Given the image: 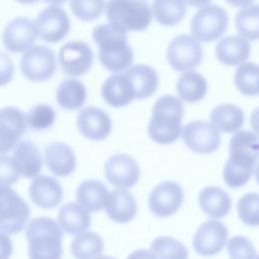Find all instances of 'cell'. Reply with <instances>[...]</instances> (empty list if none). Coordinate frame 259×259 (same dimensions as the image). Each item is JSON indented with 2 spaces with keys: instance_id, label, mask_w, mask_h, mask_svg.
<instances>
[{
  "instance_id": "24",
  "label": "cell",
  "mask_w": 259,
  "mask_h": 259,
  "mask_svg": "<svg viewBox=\"0 0 259 259\" xmlns=\"http://www.w3.org/2000/svg\"><path fill=\"white\" fill-rule=\"evenodd\" d=\"M218 60L228 66H237L245 62L250 55V45L242 36L229 35L223 37L215 47Z\"/></svg>"
},
{
  "instance_id": "6",
  "label": "cell",
  "mask_w": 259,
  "mask_h": 259,
  "mask_svg": "<svg viewBox=\"0 0 259 259\" xmlns=\"http://www.w3.org/2000/svg\"><path fill=\"white\" fill-rule=\"evenodd\" d=\"M27 202L8 185H0V230L7 234H17L29 219Z\"/></svg>"
},
{
  "instance_id": "41",
  "label": "cell",
  "mask_w": 259,
  "mask_h": 259,
  "mask_svg": "<svg viewBox=\"0 0 259 259\" xmlns=\"http://www.w3.org/2000/svg\"><path fill=\"white\" fill-rule=\"evenodd\" d=\"M19 176L12 158L0 154V185H11L18 180Z\"/></svg>"
},
{
  "instance_id": "21",
  "label": "cell",
  "mask_w": 259,
  "mask_h": 259,
  "mask_svg": "<svg viewBox=\"0 0 259 259\" xmlns=\"http://www.w3.org/2000/svg\"><path fill=\"white\" fill-rule=\"evenodd\" d=\"M45 162L50 171L59 177L70 175L76 168V158L70 146L53 142L45 148Z\"/></svg>"
},
{
  "instance_id": "2",
  "label": "cell",
  "mask_w": 259,
  "mask_h": 259,
  "mask_svg": "<svg viewBox=\"0 0 259 259\" xmlns=\"http://www.w3.org/2000/svg\"><path fill=\"white\" fill-rule=\"evenodd\" d=\"M92 37L99 49V61L106 70L119 73L131 67L134 53L125 32L110 23L99 24L94 27Z\"/></svg>"
},
{
  "instance_id": "27",
  "label": "cell",
  "mask_w": 259,
  "mask_h": 259,
  "mask_svg": "<svg viewBox=\"0 0 259 259\" xmlns=\"http://www.w3.org/2000/svg\"><path fill=\"white\" fill-rule=\"evenodd\" d=\"M108 190L99 180L89 179L80 183L76 191V200L89 212L104 208Z\"/></svg>"
},
{
  "instance_id": "31",
  "label": "cell",
  "mask_w": 259,
  "mask_h": 259,
  "mask_svg": "<svg viewBox=\"0 0 259 259\" xmlns=\"http://www.w3.org/2000/svg\"><path fill=\"white\" fill-rule=\"evenodd\" d=\"M178 96L186 102H197L201 100L207 89L205 78L194 71H185L176 84Z\"/></svg>"
},
{
  "instance_id": "1",
  "label": "cell",
  "mask_w": 259,
  "mask_h": 259,
  "mask_svg": "<svg viewBox=\"0 0 259 259\" xmlns=\"http://www.w3.org/2000/svg\"><path fill=\"white\" fill-rule=\"evenodd\" d=\"M259 153L257 135L251 131H237L230 141V157L227 160L223 177L230 187L246 184L256 170Z\"/></svg>"
},
{
  "instance_id": "43",
  "label": "cell",
  "mask_w": 259,
  "mask_h": 259,
  "mask_svg": "<svg viewBox=\"0 0 259 259\" xmlns=\"http://www.w3.org/2000/svg\"><path fill=\"white\" fill-rule=\"evenodd\" d=\"M13 251L11 239L5 232L0 231V258H8Z\"/></svg>"
},
{
  "instance_id": "47",
  "label": "cell",
  "mask_w": 259,
  "mask_h": 259,
  "mask_svg": "<svg viewBox=\"0 0 259 259\" xmlns=\"http://www.w3.org/2000/svg\"><path fill=\"white\" fill-rule=\"evenodd\" d=\"M15 1H17L18 3H21V4H33L39 0H15Z\"/></svg>"
},
{
  "instance_id": "38",
  "label": "cell",
  "mask_w": 259,
  "mask_h": 259,
  "mask_svg": "<svg viewBox=\"0 0 259 259\" xmlns=\"http://www.w3.org/2000/svg\"><path fill=\"white\" fill-rule=\"evenodd\" d=\"M105 0H70V8L73 14L83 21H91L98 18L104 8Z\"/></svg>"
},
{
  "instance_id": "10",
  "label": "cell",
  "mask_w": 259,
  "mask_h": 259,
  "mask_svg": "<svg viewBox=\"0 0 259 259\" xmlns=\"http://www.w3.org/2000/svg\"><path fill=\"white\" fill-rule=\"evenodd\" d=\"M181 138L191 151L198 154L212 153L221 145L219 130L204 120H194L181 127Z\"/></svg>"
},
{
  "instance_id": "5",
  "label": "cell",
  "mask_w": 259,
  "mask_h": 259,
  "mask_svg": "<svg viewBox=\"0 0 259 259\" xmlns=\"http://www.w3.org/2000/svg\"><path fill=\"white\" fill-rule=\"evenodd\" d=\"M105 14L110 24L122 30L142 31L152 21V12L143 0H108Z\"/></svg>"
},
{
  "instance_id": "25",
  "label": "cell",
  "mask_w": 259,
  "mask_h": 259,
  "mask_svg": "<svg viewBox=\"0 0 259 259\" xmlns=\"http://www.w3.org/2000/svg\"><path fill=\"white\" fill-rule=\"evenodd\" d=\"M124 74L133 86L135 99L150 97L157 90L159 79L157 72L152 67L144 64L135 65L128 68Z\"/></svg>"
},
{
  "instance_id": "30",
  "label": "cell",
  "mask_w": 259,
  "mask_h": 259,
  "mask_svg": "<svg viewBox=\"0 0 259 259\" xmlns=\"http://www.w3.org/2000/svg\"><path fill=\"white\" fill-rule=\"evenodd\" d=\"M86 87L81 81L74 78L64 80L59 85L56 93L58 103L67 110L81 108L86 100Z\"/></svg>"
},
{
  "instance_id": "45",
  "label": "cell",
  "mask_w": 259,
  "mask_h": 259,
  "mask_svg": "<svg viewBox=\"0 0 259 259\" xmlns=\"http://www.w3.org/2000/svg\"><path fill=\"white\" fill-rule=\"evenodd\" d=\"M185 3L191 5V6H196V7H199V6H204L206 4H208L211 0H184Z\"/></svg>"
},
{
  "instance_id": "9",
  "label": "cell",
  "mask_w": 259,
  "mask_h": 259,
  "mask_svg": "<svg viewBox=\"0 0 259 259\" xmlns=\"http://www.w3.org/2000/svg\"><path fill=\"white\" fill-rule=\"evenodd\" d=\"M202 57L201 45L193 35L179 34L168 46V63L174 70L179 72L196 68L200 64Z\"/></svg>"
},
{
  "instance_id": "3",
  "label": "cell",
  "mask_w": 259,
  "mask_h": 259,
  "mask_svg": "<svg viewBox=\"0 0 259 259\" xmlns=\"http://www.w3.org/2000/svg\"><path fill=\"white\" fill-rule=\"evenodd\" d=\"M184 107L181 100L174 95H163L158 98L152 109L148 124L150 138L162 145L174 143L181 133V121Z\"/></svg>"
},
{
  "instance_id": "44",
  "label": "cell",
  "mask_w": 259,
  "mask_h": 259,
  "mask_svg": "<svg viewBox=\"0 0 259 259\" xmlns=\"http://www.w3.org/2000/svg\"><path fill=\"white\" fill-rule=\"evenodd\" d=\"M229 4H231L232 6H235V7H246V6H249L251 5L254 0H226Z\"/></svg>"
},
{
  "instance_id": "29",
  "label": "cell",
  "mask_w": 259,
  "mask_h": 259,
  "mask_svg": "<svg viewBox=\"0 0 259 259\" xmlns=\"http://www.w3.org/2000/svg\"><path fill=\"white\" fill-rule=\"evenodd\" d=\"M210 123L224 133H234L241 128L245 115L243 110L232 103H224L215 106L209 115Z\"/></svg>"
},
{
  "instance_id": "40",
  "label": "cell",
  "mask_w": 259,
  "mask_h": 259,
  "mask_svg": "<svg viewBox=\"0 0 259 259\" xmlns=\"http://www.w3.org/2000/svg\"><path fill=\"white\" fill-rule=\"evenodd\" d=\"M227 251L231 258H256L257 254L253 244L243 236L232 237L227 244Z\"/></svg>"
},
{
  "instance_id": "34",
  "label": "cell",
  "mask_w": 259,
  "mask_h": 259,
  "mask_svg": "<svg viewBox=\"0 0 259 259\" xmlns=\"http://www.w3.org/2000/svg\"><path fill=\"white\" fill-rule=\"evenodd\" d=\"M258 75L259 69L256 63L243 62L237 68L234 76V82L237 89L244 95H257L259 92Z\"/></svg>"
},
{
  "instance_id": "22",
  "label": "cell",
  "mask_w": 259,
  "mask_h": 259,
  "mask_svg": "<svg viewBox=\"0 0 259 259\" xmlns=\"http://www.w3.org/2000/svg\"><path fill=\"white\" fill-rule=\"evenodd\" d=\"M104 207L108 218L116 223H128L137 213L136 198L123 188L108 192Z\"/></svg>"
},
{
  "instance_id": "46",
  "label": "cell",
  "mask_w": 259,
  "mask_h": 259,
  "mask_svg": "<svg viewBox=\"0 0 259 259\" xmlns=\"http://www.w3.org/2000/svg\"><path fill=\"white\" fill-rule=\"evenodd\" d=\"M44 1L49 4H52V5H60V4H63L67 0H44Z\"/></svg>"
},
{
  "instance_id": "32",
  "label": "cell",
  "mask_w": 259,
  "mask_h": 259,
  "mask_svg": "<svg viewBox=\"0 0 259 259\" xmlns=\"http://www.w3.org/2000/svg\"><path fill=\"white\" fill-rule=\"evenodd\" d=\"M186 9L184 0H154L151 12L157 22L164 26H172L183 19Z\"/></svg>"
},
{
  "instance_id": "16",
  "label": "cell",
  "mask_w": 259,
  "mask_h": 259,
  "mask_svg": "<svg viewBox=\"0 0 259 259\" xmlns=\"http://www.w3.org/2000/svg\"><path fill=\"white\" fill-rule=\"evenodd\" d=\"M107 181L118 188H131L140 178V167L128 155L116 154L107 159L104 165Z\"/></svg>"
},
{
  "instance_id": "28",
  "label": "cell",
  "mask_w": 259,
  "mask_h": 259,
  "mask_svg": "<svg viewBox=\"0 0 259 259\" xmlns=\"http://www.w3.org/2000/svg\"><path fill=\"white\" fill-rule=\"evenodd\" d=\"M200 208L211 219H221L229 213L232 205L231 197L222 188L207 186L198 196Z\"/></svg>"
},
{
  "instance_id": "7",
  "label": "cell",
  "mask_w": 259,
  "mask_h": 259,
  "mask_svg": "<svg viewBox=\"0 0 259 259\" xmlns=\"http://www.w3.org/2000/svg\"><path fill=\"white\" fill-rule=\"evenodd\" d=\"M228 14L221 6L210 4L198 9L192 16L190 27L192 35L200 41L218 39L227 29Z\"/></svg>"
},
{
  "instance_id": "20",
  "label": "cell",
  "mask_w": 259,
  "mask_h": 259,
  "mask_svg": "<svg viewBox=\"0 0 259 259\" xmlns=\"http://www.w3.org/2000/svg\"><path fill=\"white\" fill-rule=\"evenodd\" d=\"M13 163L18 173L26 178L35 177L41 170L42 159L36 145L31 141L22 140L13 147Z\"/></svg>"
},
{
  "instance_id": "37",
  "label": "cell",
  "mask_w": 259,
  "mask_h": 259,
  "mask_svg": "<svg viewBox=\"0 0 259 259\" xmlns=\"http://www.w3.org/2000/svg\"><path fill=\"white\" fill-rule=\"evenodd\" d=\"M56 113L49 104H36L25 115L26 124L34 131H44L51 127L55 121Z\"/></svg>"
},
{
  "instance_id": "17",
  "label": "cell",
  "mask_w": 259,
  "mask_h": 259,
  "mask_svg": "<svg viewBox=\"0 0 259 259\" xmlns=\"http://www.w3.org/2000/svg\"><path fill=\"white\" fill-rule=\"evenodd\" d=\"M25 114L17 107L6 106L0 109V154L13 149L26 130Z\"/></svg>"
},
{
  "instance_id": "8",
  "label": "cell",
  "mask_w": 259,
  "mask_h": 259,
  "mask_svg": "<svg viewBox=\"0 0 259 259\" xmlns=\"http://www.w3.org/2000/svg\"><path fill=\"white\" fill-rule=\"evenodd\" d=\"M57 69L56 55L46 46L30 47L20 59L23 76L33 82H42L51 78Z\"/></svg>"
},
{
  "instance_id": "23",
  "label": "cell",
  "mask_w": 259,
  "mask_h": 259,
  "mask_svg": "<svg viewBox=\"0 0 259 259\" xmlns=\"http://www.w3.org/2000/svg\"><path fill=\"white\" fill-rule=\"evenodd\" d=\"M101 94L106 103L113 107L127 105L135 99L133 86L125 74H114L109 76L101 87Z\"/></svg>"
},
{
  "instance_id": "13",
  "label": "cell",
  "mask_w": 259,
  "mask_h": 259,
  "mask_svg": "<svg viewBox=\"0 0 259 259\" xmlns=\"http://www.w3.org/2000/svg\"><path fill=\"white\" fill-rule=\"evenodd\" d=\"M59 61L65 74L76 77L85 74L93 63V52L83 40H73L63 45Z\"/></svg>"
},
{
  "instance_id": "35",
  "label": "cell",
  "mask_w": 259,
  "mask_h": 259,
  "mask_svg": "<svg viewBox=\"0 0 259 259\" xmlns=\"http://www.w3.org/2000/svg\"><path fill=\"white\" fill-rule=\"evenodd\" d=\"M239 34L250 40H256L259 33V9L258 5H249L240 10L235 19Z\"/></svg>"
},
{
  "instance_id": "12",
  "label": "cell",
  "mask_w": 259,
  "mask_h": 259,
  "mask_svg": "<svg viewBox=\"0 0 259 259\" xmlns=\"http://www.w3.org/2000/svg\"><path fill=\"white\" fill-rule=\"evenodd\" d=\"M183 201V190L175 181H163L156 185L148 198L150 210L157 217L165 218L175 213Z\"/></svg>"
},
{
  "instance_id": "14",
  "label": "cell",
  "mask_w": 259,
  "mask_h": 259,
  "mask_svg": "<svg viewBox=\"0 0 259 259\" xmlns=\"http://www.w3.org/2000/svg\"><path fill=\"white\" fill-rule=\"evenodd\" d=\"M34 22L27 17H16L10 20L2 33V42L11 53H21L32 47L37 38Z\"/></svg>"
},
{
  "instance_id": "19",
  "label": "cell",
  "mask_w": 259,
  "mask_h": 259,
  "mask_svg": "<svg viewBox=\"0 0 259 259\" xmlns=\"http://www.w3.org/2000/svg\"><path fill=\"white\" fill-rule=\"evenodd\" d=\"M29 196L35 205L41 208H53L61 202L63 188L57 179L36 175L30 183Z\"/></svg>"
},
{
  "instance_id": "11",
  "label": "cell",
  "mask_w": 259,
  "mask_h": 259,
  "mask_svg": "<svg viewBox=\"0 0 259 259\" xmlns=\"http://www.w3.org/2000/svg\"><path fill=\"white\" fill-rule=\"evenodd\" d=\"M34 24L39 37L51 44L62 40L71 28L67 12L57 5L41 10L36 16Z\"/></svg>"
},
{
  "instance_id": "39",
  "label": "cell",
  "mask_w": 259,
  "mask_h": 259,
  "mask_svg": "<svg viewBox=\"0 0 259 259\" xmlns=\"http://www.w3.org/2000/svg\"><path fill=\"white\" fill-rule=\"evenodd\" d=\"M258 194L255 192L243 195L237 204L239 218L251 227L258 226Z\"/></svg>"
},
{
  "instance_id": "42",
  "label": "cell",
  "mask_w": 259,
  "mask_h": 259,
  "mask_svg": "<svg viewBox=\"0 0 259 259\" xmlns=\"http://www.w3.org/2000/svg\"><path fill=\"white\" fill-rule=\"evenodd\" d=\"M14 73L13 62L10 57L0 51V87L8 84Z\"/></svg>"
},
{
  "instance_id": "33",
  "label": "cell",
  "mask_w": 259,
  "mask_h": 259,
  "mask_svg": "<svg viewBox=\"0 0 259 259\" xmlns=\"http://www.w3.org/2000/svg\"><path fill=\"white\" fill-rule=\"evenodd\" d=\"M103 251L102 238L95 232H83L78 234L71 243V252L74 257L80 259L99 257Z\"/></svg>"
},
{
  "instance_id": "26",
  "label": "cell",
  "mask_w": 259,
  "mask_h": 259,
  "mask_svg": "<svg viewBox=\"0 0 259 259\" xmlns=\"http://www.w3.org/2000/svg\"><path fill=\"white\" fill-rule=\"evenodd\" d=\"M58 222L63 231L71 235H78L88 230L91 225L89 211L76 202L64 204L58 213Z\"/></svg>"
},
{
  "instance_id": "4",
  "label": "cell",
  "mask_w": 259,
  "mask_h": 259,
  "mask_svg": "<svg viewBox=\"0 0 259 259\" xmlns=\"http://www.w3.org/2000/svg\"><path fill=\"white\" fill-rule=\"evenodd\" d=\"M28 256L33 259L60 258L63 233L60 225L51 218L32 219L25 228Z\"/></svg>"
},
{
  "instance_id": "36",
  "label": "cell",
  "mask_w": 259,
  "mask_h": 259,
  "mask_svg": "<svg viewBox=\"0 0 259 259\" xmlns=\"http://www.w3.org/2000/svg\"><path fill=\"white\" fill-rule=\"evenodd\" d=\"M153 257L156 258H179L184 259L188 256V251L179 241L161 236L156 238L151 244V250Z\"/></svg>"
},
{
  "instance_id": "18",
  "label": "cell",
  "mask_w": 259,
  "mask_h": 259,
  "mask_svg": "<svg viewBox=\"0 0 259 259\" xmlns=\"http://www.w3.org/2000/svg\"><path fill=\"white\" fill-rule=\"evenodd\" d=\"M77 125L79 132L92 141L104 140L111 131L109 115L95 106H87L81 109L77 116Z\"/></svg>"
},
{
  "instance_id": "15",
  "label": "cell",
  "mask_w": 259,
  "mask_h": 259,
  "mask_svg": "<svg viewBox=\"0 0 259 259\" xmlns=\"http://www.w3.org/2000/svg\"><path fill=\"white\" fill-rule=\"evenodd\" d=\"M228 229L220 221L209 220L196 230L192 247L194 251L203 256L218 254L227 243Z\"/></svg>"
}]
</instances>
